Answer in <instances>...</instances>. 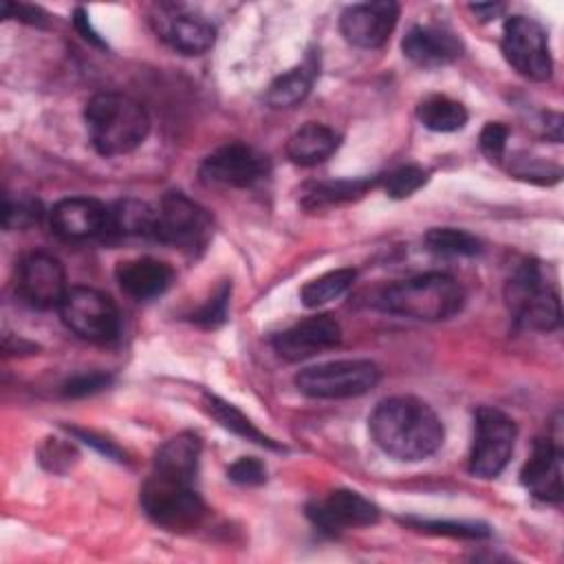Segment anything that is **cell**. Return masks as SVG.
I'll list each match as a JSON object with an SVG mask.
<instances>
[{"instance_id":"6da1fadb","label":"cell","mask_w":564,"mask_h":564,"mask_svg":"<svg viewBox=\"0 0 564 564\" xmlns=\"http://www.w3.org/2000/svg\"><path fill=\"white\" fill-rule=\"evenodd\" d=\"M375 445L394 460L414 463L432 456L443 445L438 414L416 397L383 399L368 419Z\"/></svg>"},{"instance_id":"7a4b0ae2","label":"cell","mask_w":564,"mask_h":564,"mask_svg":"<svg viewBox=\"0 0 564 564\" xmlns=\"http://www.w3.org/2000/svg\"><path fill=\"white\" fill-rule=\"evenodd\" d=\"M84 121L93 148L101 156H121L137 150L148 132L145 108L123 93H97L84 108Z\"/></svg>"},{"instance_id":"3957f363","label":"cell","mask_w":564,"mask_h":564,"mask_svg":"<svg viewBox=\"0 0 564 564\" xmlns=\"http://www.w3.org/2000/svg\"><path fill=\"white\" fill-rule=\"evenodd\" d=\"M465 304L463 286L447 273H423L390 284L379 295V306L388 313L438 322L456 315Z\"/></svg>"},{"instance_id":"277c9868","label":"cell","mask_w":564,"mask_h":564,"mask_svg":"<svg viewBox=\"0 0 564 564\" xmlns=\"http://www.w3.org/2000/svg\"><path fill=\"white\" fill-rule=\"evenodd\" d=\"M139 500L154 524L174 533L198 527L207 511L194 482L154 469L141 485Z\"/></svg>"},{"instance_id":"5b68a950","label":"cell","mask_w":564,"mask_h":564,"mask_svg":"<svg viewBox=\"0 0 564 564\" xmlns=\"http://www.w3.org/2000/svg\"><path fill=\"white\" fill-rule=\"evenodd\" d=\"M212 238V216L183 192H167L154 207V240L200 253Z\"/></svg>"},{"instance_id":"8992f818","label":"cell","mask_w":564,"mask_h":564,"mask_svg":"<svg viewBox=\"0 0 564 564\" xmlns=\"http://www.w3.org/2000/svg\"><path fill=\"white\" fill-rule=\"evenodd\" d=\"M507 302L513 311V319L522 328L549 333L562 322L557 293L544 284L542 271L533 260H524L513 271L507 282Z\"/></svg>"},{"instance_id":"52a82bcc","label":"cell","mask_w":564,"mask_h":564,"mask_svg":"<svg viewBox=\"0 0 564 564\" xmlns=\"http://www.w3.org/2000/svg\"><path fill=\"white\" fill-rule=\"evenodd\" d=\"M381 370L370 359H337L308 366L295 375V386L313 399H350L370 392Z\"/></svg>"},{"instance_id":"ba28073f","label":"cell","mask_w":564,"mask_h":564,"mask_svg":"<svg viewBox=\"0 0 564 564\" xmlns=\"http://www.w3.org/2000/svg\"><path fill=\"white\" fill-rule=\"evenodd\" d=\"M64 326L79 339L110 344L119 337L121 317L110 295L90 286H70L59 304Z\"/></svg>"},{"instance_id":"9c48e42d","label":"cell","mask_w":564,"mask_h":564,"mask_svg":"<svg viewBox=\"0 0 564 564\" xmlns=\"http://www.w3.org/2000/svg\"><path fill=\"white\" fill-rule=\"evenodd\" d=\"M516 423L498 408L482 405L474 414V441L469 452V474L496 478L507 467L516 445Z\"/></svg>"},{"instance_id":"30bf717a","label":"cell","mask_w":564,"mask_h":564,"mask_svg":"<svg viewBox=\"0 0 564 564\" xmlns=\"http://www.w3.org/2000/svg\"><path fill=\"white\" fill-rule=\"evenodd\" d=\"M502 55L513 70L531 82H544L553 73L549 35L544 26L529 15H511L502 26Z\"/></svg>"},{"instance_id":"8fae6325","label":"cell","mask_w":564,"mask_h":564,"mask_svg":"<svg viewBox=\"0 0 564 564\" xmlns=\"http://www.w3.org/2000/svg\"><path fill=\"white\" fill-rule=\"evenodd\" d=\"M154 33L176 53L203 55L214 46V24L181 4H159L150 18Z\"/></svg>"},{"instance_id":"7c38bea8","label":"cell","mask_w":564,"mask_h":564,"mask_svg":"<svg viewBox=\"0 0 564 564\" xmlns=\"http://www.w3.org/2000/svg\"><path fill=\"white\" fill-rule=\"evenodd\" d=\"M269 170V161L256 148L245 143H227L203 159L198 174L205 185L251 187Z\"/></svg>"},{"instance_id":"4fadbf2b","label":"cell","mask_w":564,"mask_h":564,"mask_svg":"<svg viewBox=\"0 0 564 564\" xmlns=\"http://www.w3.org/2000/svg\"><path fill=\"white\" fill-rule=\"evenodd\" d=\"M18 293L20 297L40 311L59 308L66 291V273L62 262L51 253H29L18 267Z\"/></svg>"},{"instance_id":"5bb4252c","label":"cell","mask_w":564,"mask_h":564,"mask_svg":"<svg viewBox=\"0 0 564 564\" xmlns=\"http://www.w3.org/2000/svg\"><path fill=\"white\" fill-rule=\"evenodd\" d=\"M339 341L341 326L328 313L304 317L271 339L275 352L286 361H302L315 357L324 350L335 348Z\"/></svg>"},{"instance_id":"9a60e30c","label":"cell","mask_w":564,"mask_h":564,"mask_svg":"<svg viewBox=\"0 0 564 564\" xmlns=\"http://www.w3.org/2000/svg\"><path fill=\"white\" fill-rule=\"evenodd\" d=\"M313 524L326 533L370 527L379 520V507L352 489H335L306 507Z\"/></svg>"},{"instance_id":"2e32d148","label":"cell","mask_w":564,"mask_h":564,"mask_svg":"<svg viewBox=\"0 0 564 564\" xmlns=\"http://www.w3.org/2000/svg\"><path fill=\"white\" fill-rule=\"evenodd\" d=\"M399 20V4L390 0L357 2L341 11L339 29L346 42L359 48H379L388 42Z\"/></svg>"},{"instance_id":"e0dca14e","label":"cell","mask_w":564,"mask_h":564,"mask_svg":"<svg viewBox=\"0 0 564 564\" xmlns=\"http://www.w3.org/2000/svg\"><path fill=\"white\" fill-rule=\"evenodd\" d=\"M520 482L524 489L549 505H557L564 496L562 489V449L551 436L535 438L529 460L522 465Z\"/></svg>"},{"instance_id":"ac0fdd59","label":"cell","mask_w":564,"mask_h":564,"mask_svg":"<svg viewBox=\"0 0 564 564\" xmlns=\"http://www.w3.org/2000/svg\"><path fill=\"white\" fill-rule=\"evenodd\" d=\"M51 231L62 240H86L108 227V207L95 198L70 196L53 205Z\"/></svg>"},{"instance_id":"d6986e66","label":"cell","mask_w":564,"mask_h":564,"mask_svg":"<svg viewBox=\"0 0 564 564\" xmlns=\"http://www.w3.org/2000/svg\"><path fill=\"white\" fill-rule=\"evenodd\" d=\"M401 48L403 55L421 68L447 66L463 53L460 40L449 29L438 24H414L405 33Z\"/></svg>"},{"instance_id":"ffe728a7","label":"cell","mask_w":564,"mask_h":564,"mask_svg":"<svg viewBox=\"0 0 564 564\" xmlns=\"http://www.w3.org/2000/svg\"><path fill=\"white\" fill-rule=\"evenodd\" d=\"M172 280V267L148 256L119 262L117 267V282L121 291L134 300H152L163 295L170 289Z\"/></svg>"},{"instance_id":"44dd1931","label":"cell","mask_w":564,"mask_h":564,"mask_svg":"<svg viewBox=\"0 0 564 564\" xmlns=\"http://www.w3.org/2000/svg\"><path fill=\"white\" fill-rule=\"evenodd\" d=\"M339 148V134L322 123L308 121L297 128L286 141V156L295 165H317L326 161Z\"/></svg>"},{"instance_id":"7402d4cb","label":"cell","mask_w":564,"mask_h":564,"mask_svg":"<svg viewBox=\"0 0 564 564\" xmlns=\"http://www.w3.org/2000/svg\"><path fill=\"white\" fill-rule=\"evenodd\" d=\"M200 449H203V443H200L198 434L181 432L159 447V452L154 454L152 469L194 482L196 471H198Z\"/></svg>"},{"instance_id":"603a6c76","label":"cell","mask_w":564,"mask_h":564,"mask_svg":"<svg viewBox=\"0 0 564 564\" xmlns=\"http://www.w3.org/2000/svg\"><path fill=\"white\" fill-rule=\"evenodd\" d=\"M315 75H317V64L313 62V57H306V62H302L300 66H293L291 70L278 75L269 84V88L264 93V101L271 108H293V106H297L311 93Z\"/></svg>"},{"instance_id":"cb8c5ba5","label":"cell","mask_w":564,"mask_h":564,"mask_svg":"<svg viewBox=\"0 0 564 564\" xmlns=\"http://www.w3.org/2000/svg\"><path fill=\"white\" fill-rule=\"evenodd\" d=\"M104 234L117 238H154V207L126 198L108 207V227Z\"/></svg>"},{"instance_id":"d4e9b609","label":"cell","mask_w":564,"mask_h":564,"mask_svg":"<svg viewBox=\"0 0 564 564\" xmlns=\"http://www.w3.org/2000/svg\"><path fill=\"white\" fill-rule=\"evenodd\" d=\"M377 185V178H355V181H322L308 183L302 192V205L306 209H322L339 203L355 200Z\"/></svg>"},{"instance_id":"484cf974","label":"cell","mask_w":564,"mask_h":564,"mask_svg":"<svg viewBox=\"0 0 564 564\" xmlns=\"http://www.w3.org/2000/svg\"><path fill=\"white\" fill-rule=\"evenodd\" d=\"M467 110L460 101L445 95H430L419 101L416 119L432 132H456L467 123Z\"/></svg>"},{"instance_id":"4316f807","label":"cell","mask_w":564,"mask_h":564,"mask_svg":"<svg viewBox=\"0 0 564 564\" xmlns=\"http://www.w3.org/2000/svg\"><path fill=\"white\" fill-rule=\"evenodd\" d=\"M203 405L207 410V414L218 421V425H223L225 430L251 441V443H258L262 447H269V449H282L273 438H269L267 434H262L236 405L223 401L220 397H214V394H205L203 397Z\"/></svg>"},{"instance_id":"83f0119b","label":"cell","mask_w":564,"mask_h":564,"mask_svg":"<svg viewBox=\"0 0 564 564\" xmlns=\"http://www.w3.org/2000/svg\"><path fill=\"white\" fill-rule=\"evenodd\" d=\"M423 240L432 253L445 258H474L482 251V242L474 234L456 227H434Z\"/></svg>"},{"instance_id":"f1b7e54d","label":"cell","mask_w":564,"mask_h":564,"mask_svg":"<svg viewBox=\"0 0 564 564\" xmlns=\"http://www.w3.org/2000/svg\"><path fill=\"white\" fill-rule=\"evenodd\" d=\"M357 271L355 269H335L328 271L311 282H306L300 291V300L304 302V306L308 308H317L324 306L337 297H341L355 282Z\"/></svg>"},{"instance_id":"f546056e","label":"cell","mask_w":564,"mask_h":564,"mask_svg":"<svg viewBox=\"0 0 564 564\" xmlns=\"http://www.w3.org/2000/svg\"><path fill=\"white\" fill-rule=\"evenodd\" d=\"M410 527L432 533V535H449V538H469V540H480L487 538L491 531L487 524L480 522H456V520H421V518H408L403 520Z\"/></svg>"},{"instance_id":"4dcf8cb0","label":"cell","mask_w":564,"mask_h":564,"mask_svg":"<svg viewBox=\"0 0 564 564\" xmlns=\"http://www.w3.org/2000/svg\"><path fill=\"white\" fill-rule=\"evenodd\" d=\"M42 218V205L37 198L33 196H18L4 198V207H2V223L4 229H26L35 223H40Z\"/></svg>"},{"instance_id":"1f68e13d","label":"cell","mask_w":564,"mask_h":564,"mask_svg":"<svg viewBox=\"0 0 564 564\" xmlns=\"http://www.w3.org/2000/svg\"><path fill=\"white\" fill-rule=\"evenodd\" d=\"M427 181V172L416 165H403L383 176V189L390 198H408L421 189Z\"/></svg>"},{"instance_id":"d6a6232c","label":"cell","mask_w":564,"mask_h":564,"mask_svg":"<svg viewBox=\"0 0 564 564\" xmlns=\"http://www.w3.org/2000/svg\"><path fill=\"white\" fill-rule=\"evenodd\" d=\"M229 295H231V284L223 282L218 286V291L200 306L192 313V322L203 326V328H218L220 324H225L227 319V304H229Z\"/></svg>"},{"instance_id":"836d02e7","label":"cell","mask_w":564,"mask_h":564,"mask_svg":"<svg viewBox=\"0 0 564 564\" xmlns=\"http://www.w3.org/2000/svg\"><path fill=\"white\" fill-rule=\"evenodd\" d=\"M227 476L236 485L258 487V485H262L267 480V467L258 458H253V456H242V458H238L236 463L229 465Z\"/></svg>"},{"instance_id":"e575fe53","label":"cell","mask_w":564,"mask_h":564,"mask_svg":"<svg viewBox=\"0 0 564 564\" xmlns=\"http://www.w3.org/2000/svg\"><path fill=\"white\" fill-rule=\"evenodd\" d=\"M507 139H509V128L500 121H489L482 132H480V150L482 154L494 161L500 163L505 152H507Z\"/></svg>"},{"instance_id":"d590c367","label":"cell","mask_w":564,"mask_h":564,"mask_svg":"<svg viewBox=\"0 0 564 564\" xmlns=\"http://www.w3.org/2000/svg\"><path fill=\"white\" fill-rule=\"evenodd\" d=\"M77 458V452L70 443L62 441V438H48L40 452V460L44 463V467H48L51 471H64L73 465V460Z\"/></svg>"},{"instance_id":"8d00e7d4","label":"cell","mask_w":564,"mask_h":564,"mask_svg":"<svg viewBox=\"0 0 564 564\" xmlns=\"http://www.w3.org/2000/svg\"><path fill=\"white\" fill-rule=\"evenodd\" d=\"M112 381L110 375L106 372H88V375H77L73 379H68L62 388L64 397L70 399H79V397H90L95 392H101L104 388H108Z\"/></svg>"},{"instance_id":"74e56055","label":"cell","mask_w":564,"mask_h":564,"mask_svg":"<svg viewBox=\"0 0 564 564\" xmlns=\"http://www.w3.org/2000/svg\"><path fill=\"white\" fill-rule=\"evenodd\" d=\"M2 15H4V18L15 15L18 20L29 22V24H42L44 18H46L44 11L37 9V7H31V4H13V2H4V4H2Z\"/></svg>"},{"instance_id":"f35d334b","label":"cell","mask_w":564,"mask_h":564,"mask_svg":"<svg viewBox=\"0 0 564 564\" xmlns=\"http://www.w3.org/2000/svg\"><path fill=\"white\" fill-rule=\"evenodd\" d=\"M73 434H77L79 438H84L88 445L97 447L101 454H106V456H110V458H115V460H126L123 454H121V449H119L115 443L106 441L104 436H97L95 432H86V430H73Z\"/></svg>"},{"instance_id":"ab89813d","label":"cell","mask_w":564,"mask_h":564,"mask_svg":"<svg viewBox=\"0 0 564 564\" xmlns=\"http://www.w3.org/2000/svg\"><path fill=\"white\" fill-rule=\"evenodd\" d=\"M469 9L480 15V20H491L498 18L505 11V4H496V2H485V4H469Z\"/></svg>"},{"instance_id":"60d3db41","label":"cell","mask_w":564,"mask_h":564,"mask_svg":"<svg viewBox=\"0 0 564 564\" xmlns=\"http://www.w3.org/2000/svg\"><path fill=\"white\" fill-rule=\"evenodd\" d=\"M75 24H77V29L84 33L86 40H90V42H95V44H101V40L97 37V33L90 29V22H88V15H86L84 9H77V11H75Z\"/></svg>"}]
</instances>
